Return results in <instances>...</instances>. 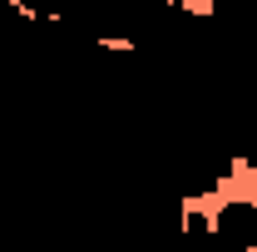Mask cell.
Masks as SVG:
<instances>
[{
	"instance_id": "6da1fadb",
	"label": "cell",
	"mask_w": 257,
	"mask_h": 252,
	"mask_svg": "<svg viewBox=\"0 0 257 252\" xmlns=\"http://www.w3.org/2000/svg\"><path fill=\"white\" fill-rule=\"evenodd\" d=\"M208 222L218 252H257V198H227L213 208Z\"/></svg>"
},
{
	"instance_id": "7a4b0ae2",
	"label": "cell",
	"mask_w": 257,
	"mask_h": 252,
	"mask_svg": "<svg viewBox=\"0 0 257 252\" xmlns=\"http://www.w3.org/2000/svg\"><path fill=\"white\" fill-rule=\"evenodd\" d=\"M242 163H247V173H252V198H257V139H252V149L242 154Z\"/></svg>"
}]
</instances>
